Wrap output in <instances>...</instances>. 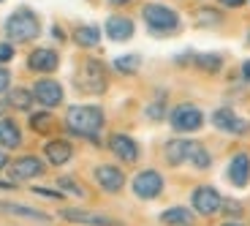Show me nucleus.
<instances>
[{
  "instance_id": "1",
  "label": "nucleus",
  "mask_w": 250,
  "mask_h": 226,
  "mask_svg": "<svg viewBox=\"0 0 250 226\" xmlns=\"http://www.w3.org/2000/svg\"><path fill=\"white\" fill-rule=\"evenodd\" d=\"M3 33H6L8 41L14 44H27V41H36L41 36V19L33 11L30 6H19L17 11H11L3 22Z\"/></svg>"
},
{
  "instance_id": "2",
  "label": "nucleus",
  "mask_w": 250,
  "mask_h": 226,
  "mask_svg": "<svg viewBox=\"0 0 250 226\" xmlns=\"http://www.w3.org/2000/svg\"><path fill=\"white\" fill-rule=\"evenodd\" d=\"M65 126L76 136L95 139L104 128V109L101 107H71L65 112Z\"/></svg>"
},
{
  "instance_id": "3",
  "label": "nucleus",
  "mask_w": 250,
  "mask_h": 226,
  "mask_svg": "<svg viewBox=\"0 0 250 226\" xmlns=\"http://www.w3.org/2000/svg\"><path fill=\"white\" fill-rule=\"evenodd\" d=\"M142 19L152 36H171L180 30V14L163 3H147L142 8Z\"/></svg>"
},
{
  "instance_id": "4",
  "label": "nucleus",
  "mask_w": 250,
  "mask_h": 226,
  "mask_svg": "<svg viewBox=\"0 0 250 226\" xmlns=\"http://www.w3.org/2000/svg\"><path fill=\"white\" fill-rule=\"evenodd\" d=\"M74 82L76 88L82 90V93H104L109 85V76H106V68H104V63L101 60H84V63L76 68L74 74Z\"/></svg>"
},
{
  "instance_id": "5",
  "label": "nucleus",
  "mask_w": 250,
  "mask_h": 226,
  "mask_svg": "<svg viewBox=\"0 0 250 226\" xmlns=\"http://www.w3.org/2000/svg\"><path fill=\"white\" fill-rule=\"evenodd\" d=\"M169 123L177 134H193L204 126V114H201V109L193 107V104H180V107L171 109Z\"/></svg>"
},
{
  "instance_id": "6",
  "label": "nucleus",
  "mask_w": 250,
  "mask_h": 226,
  "mask_svg": "<svg viewBox=\"0 0 250 226\" xmlns=\"http://www.w3.org/2000/svg\"><path fill=\"white\" fill-rule=\"evenodd\" d=\"M163 191V177L155 169H144L133 177V194L139 199H158Z\"/></svg>"
},
{
  "instance_id": "7",
  "label": "nucleus",
  "mask_w": 250,
  "mask_h": 226,
  "mask_svg": "<svg viewBox=\"0 0 250 226\" xmlns=\"http://www.w3.org/2000/svg\"><path fill=\"white\" fill-rule=\"evenodd\" d=\"M33 98L44 109H55L62 104V85L55 79H38L33 85Z\"/></svg>"
},
{
  "instance_id": "8",
  "label": "nucleus",
  "mask_w": 250,
  "mask_h": 226,
  "mask_svg": "<svg viewBox=\"0 0 250 226\" xmlns=\"http://www.w3.org/2000/svg\"><path fill=\"white\" fill-rule=\"evenodd\" d=\"M212 126L218 128V131H223V134H237V136H239V134H248V131H250V123H248V120L237 117V112H234V109H229V107L215 109Z\"/></svg>"
},
{
  "instance_id": "9",
  "label": "nucleus",
  "mask_w": 250,
  "mask_h": 226,
  "mask_svg": "<svg viewBox=\"0 0 250 226\" xmlns=\"http://www.w3.org/2000/svg\"><path fill=\"white\" fill-rule=\"evenodd\" d=\"M190 202H193V210L199 215H215L220 210V204H223L220 194L212 185H199V188L193 191V196H190Z\"/></svg>"
},
{
  "instance_id": "10",
  "label": "nucleus",
  "mask_w": 250,
  "mask_h": 226,
  "mask_svg": "<svg viewBox=\"0 0 250 226\" xmlns=\"http://www.w3.org/2000/svg\"><path fill=\"white\" fill-rule=\"evenodd\" d=\"M11 180L14 182H25V180H36V177L44 175V161L36 156H22L11 163Z\"/></svg>"
},
{
  "instance_id": "11",
  "label": "nucleus",
  "mask_w": 250,
  "mask_h": 226,
  "mask_svg": "<svg viewBox=\"0 0 250 226\" xmlns=\"http://www.w3.org/2000/svg\"><path fill=\"white\" fill-rule=\"evenodd\" d=\"M57 66H60V55L49 46H38L27 55V68L36 74H52V71H57Z\"/></svg>"
},
{
  "instance_id": "12",
  "label": "nucleus",
  "mask_w": 250,
  "mask_h": 226,
  "mask_svg": "<svg viewBox=\"0 0 250 226\" xmlns=\"http://www.w3.org/2000/svg\"><path fill=\"white\" fill-rule=\"evenodd\" d=\"M133 30H136L133 19H131V17H123V14H114V17H109L106 25H104L106 38H109V41H117V44H123V41H131V38H133Z\"/></svg>"
},
{
  "instance_id": "13",
  "label": "nucleus",
  "mask_w": 250,
  "mask_h": 226,
  "mask_svg": "<svg viewBox=\"0 0 250 226\" xmlns=\"http://www.w3.org/2000/svg\"><path fill=\"white\" fill-rule=\"evenodd\" d=\"M93 177H95V182H98L101 188L109 191V194H117V191H123V185H125V175L117 169V166H112V163L95 166Z\"/></svg>"
},
{
  "instance_id": "14",
  "label": "nucleus",
  "mask_w": 250,
  "mask_h": 226,
  "mask_svg": "<svg viewBox=\"0 0 250 226\" xmlns=\"http://www.w3.org/2000/svg\"><path fill=\"white\" fill-rule=\"evenodd\" d=\"M60 218L71 221V224H82V226H120V221L109 218V215H95V213H84V210H60Z\"/></svg>"
},
{
  "instance_id": "15",
  "label": "nucleus",
  "mask_w": 250,
  "mask_h": 226,
  "mask_svg": "<svg viewBox=\"0 0 250 226\" xmlns=\"http://www.w3.org/2000/svg\"><path fill=\"white\" fill-rule=\"evenodd\" d=\"M109 147H112V153L120 161H125V163L139 161V145L131 136H125V134H112V136H109Z\"/></svg>"
},
{
  "instance_id": "16",
  "label": "nucleus",
  "mask_w": 250,
  "mask_h": 226,
  "mask_svg": "<svg viewBox=\"0 0 250 226\" xmlns=\"http://www.w3.org/2000/svg\"><path fill=\"white\" fill-rule=\"evenodd\" d=\"M229 182H231L234 188H245L250 182V158L248 153H237V156L229 161Z\"/></svg>"
},
{
  "instance_id": "17",
  "label": "nucleus",
  "mask_w": 250,
  "mask_h": 226,
  "mask_svg": "<svg viewBox=\"0 0 250 226\" xmlns=\"http://www.w3.org/2000/svg\"><path fill=\"white\" fill-rule=\"evenodd\" d=\"M193 145L196 142H190V139H169L166 147H163V156H166V161H169L171 166H180V163L190 161Z\"/></svg>"
},
{
  "instance_id": "18",
  "label": "nucleus",
  "mask_w": 250,
  "mask_h": 226,
  "mask_svg": "<svg viewBox=\"0 0 250 226\" xmlns=\"http://www.w3.org/2000/svg\"><path fill=\"white\" fill-rule=\"evenodd\" d=\"M44 156L52 166H62V163H68L71 156H74V147L65 142V139H52L44 145Z\"/></svg>"
},
{
  "instance_id": "19",
  "label": "nucleus",
  "mask_w": 250,
  "mask_h": 226,
  "mask_svg": "<svg viewBox=\"0 0 250 226\" xmlns=\"http://www.w3.org/2000/svg\"><path fill=\"white\" fill-rule=\"evenodd\" d=\"M19 145H22V131H19V126L8 117H0V147L14 150Z\"/></svg>"
},
{
  "instance_id": "20",
  "label": "nucleus",
  "mask_w": 250,
  "mask_h": 226,
  "mask_svg": "<svg viewBox=\"0 0 250 226\" xmlns=\"http://www.w3.org/2000/svg\"><path fill=\"white\" fill-rule=\"evenodd\" d=\"M71 38H74L76 46H82V49H90V46H98L101 30H98L95 25H76L74 33H71Z\"/></svg>"
},
{
  "instance_id": "21",
  "label": "nucleus",
  "mask_w": 250,
  "mask_h": 226,
  "mask_svg": "<svg viewBox=\"0 0 250 226\" xmlns=\"http://www.w3.org/2000/svg\"><path fill=\"white\" fill-rule=\"evenodd\" d=\"M161 224H166V226H193L196 215L188 207H169V210L161 213Z\"/></svg>"
},
{
  "instance_id": "22",
  "label": "nucleus",
  "mask_w": 250,
  "mask_h": 226,
  "mask_svg": "<svg viewBox=\"0 0 250 226\" xmlns=\"http://www.w3.org/2000/svg\"><path fill=\"white\" fill-rule=\"evenodd\" d=\"M0 213L6 215H19V218H30V221H38V224H46L49 215L41 213L36 207H25V204H8V202H0Z\"/></svg>"
},
{
  "instance_id": "23",
  "label": "nucleus",
  "mask_w": 250,
  "mask_h": 226,
  "mask_svg": "<svg viewBox=\"0 0 250 226\" xmlns=\"http://www.w3.org/2000/svg\"><path fill=\"white\" fill-rule=\"evenodd\" d=\"M8 107H14V109H22V112H27V109L33 107V93L30 90H25V88H11L8 90Z\"/></svg>"
},
{
  "instance_id": "24",
  "label": "nucleus",
  "mask_w": 250,
  "mask_h": 226,
  "mask_svg": "<svg viewBox=\"0 0 250 226\" xmlns=\"http://www.w3.org/2000/svg\"><path fill=\"white\" fill-rule=\"evenodd\" d=\"M193 17H196L199 25H207V27H218L220 22H223V14H220L218 8H212V6H199Z\"/></svg>"
},
{
  "instance_id": "25",
  "label": "nucleus",
  "mask_w": 250,
  "mask_h": 226,
  "mask_svg": "<svg viewBox=\"0 0 250 226\" xmlns=\"http://www.w3.org/2000/svg\"><path fill=\"white\" fill-rule=\"evenodd\" d=\"M112 66H114V71H117V74L131 76V74H136V71H139L142 60H139V55H120V57H114Z\"/></svg>"
},
{
  "instance_id": "26",
  "label": "nucleus",
  "mask_w": 250,
  "mask_h": 226,
  "mask_svg": "<svg viewBox=\"0 0 250 226\" xmlns=\"http://www.w3.org/2000/svg\"><path fill=\"white\" fill-rule=\"evenodd\" d=\"M193 63L199 66L201 71H209V74H215V71H220V66H223V57H220V55H196Z\"/></svg>"
},
{
  "instance_id": "27",
  "label": "nucleus",
  "mask_w": 250,
  "mask_h": 226,
  "mask_svg": "<svg viewBox=\"0 0 250 226\" xmlns=\"http://www.w3.org/2000/svg\"><path fill=\"white\" fill-rule=\"evenodd\" d=\"M188 163H193L196 169H209V163H212V156L207 153L204 145H193V153H190V161Z\"/></svg>"
},
{
  "instance_id": "28",
  "label": "nucleus",
  "mask_w": 250,
  "mask_h": 226,
  "mask_svg": "<svg viewBox=\"0 0 250 226\" xmlns=\"http://www.w3.org/2000/svg\"><path fill=\"white\" fill-rule=\"evenodd\" d=\"M30 128L38 134H46L52 128V112H38L30 117Z\"/></svg>"
},
{
  "instance_id": "29",
  "label": "nucleus",
  "mask_w": 250,
  "mask_h": 226,
  "mask_svg": "<svg viewBox=\"0 0 250 226\" xmlns=\"http://www.w3.org/2000/svg\"><path fill=\"white\" fill-rule=\"evenodd\" d=\"M57 185H60L65 194H71V196H79V199H82V196H87V194H84V188H82L76 180H71V177H60V180H57Z\"/></svg>"
},
{
  "instance_id": "30",
  "label": "nucleus",
  "mask_w": 250,
  "mask_h": 226,
  "mask_svg": "<svg viewBox=\"0 0 250 226\" xmlns=\"http://www.w3.org/2000/svg\"><path fill=\"white\" fill-rule=\"evenodd\" d=\"M11 60H14V46L8 44V41H3V44H0V66L11 63Z\"/></svg>"
},
{
  "instance_id": "31",
  "label": "nucleus",
  "mask_w": 250,
  "mask_h": 226,
  "mask_svg": "<svg viewBox=\"0 0 250 226\" xmlns=\"http://www.w3.org/2000/svg\"><path fill=\"white\" fill-rule=\"evenodd\" d=\"M220 207H223L226 215H231V218H239V215H242V207H239L237 202H223Z\"/></svg>"
},
{
  "instance_id": "32",
  "label": "nucleus",
  "mask_w": 250,
  "mask_h": 226,
  "mask_svg": "<svg viewBox=\"0 0 250 226\" xmlns=\"http://www.w3.org/2000/svg\"><path fill=\"white\" fill-rule=\"evenodd\" d=\"M163 104H150V107H147V117L150 120H163Z\"/></svg>"
},
{
  "instance_id": "33",
  "label": "nucleus",
  "mask_w": 250,
  "mask_h": 226,
  "mask_svg": "<svg viewBox=\"0 0 250 226\" xmlns=\"http://www.w3.org/2000/svg\"><path fill=\"white\" fill-rule=\"evenodd\" d=\"M8 85H11V74H8L6 66H0V93H6Z\"/></svg>"
},
{
  "instance_id": "34",
  "label": "nucleus",
  "mask_w": 250,
  "mask_h": 226,
  "mask_svg": "<svg viewBox=\"0 0 250 226\" xmlns=\"http://www.w3.org/2000/svg\"><path fill=\"white\" fill-rule=\"evenodd\" d=\"M38 196H44V199H62L60 191H52V188H33Z\"/></svg>"
},
{
  "instance_id": "35",
  "label": "nucleus",
  "mask_w": 250,
  "mask_h": 226,
  "mask_svg": "<svg viewBox=\"0 0 250 226\" xmlns=\"http://www.w3.org/2000/svg\"><path fill=\"white\" fill-rule=\"evenodd\" d=\"M248 0H220V6H226V8H242Z\"/></svg>"
},
{
  "instance_id": "36",
  "label": "nucleus",
  "mask_w": 250,
  "mask_h": 226,
  "mask_svg": "<svg viewBox=\"0 0 250 226\" xmlns=\"http://www.w3.org/2000/svg\"><path fill=\"white\" fill-rule=\"evenodd\" d=\"M14 188H17L14 180H0V191H14Z\"/></svg>"
},
{
  "instance_id": "37",
  "label": "nucleus",
  "mask_w": 250,
  "mask_h": 226,
  "mask_svg": "<svg viewBox=\"0 0 250 226\" xmlns=\"http://www.w3.org/2000/svg\"><path fill=\"white\" fill-rule=\"evenodd\" d=\"M8 166V153H6V147H0V169H6Z\"/></svg>"
},
{
  "instance_id": "38",
  "label": "nucleus",
  "mask_w": 250,
  "mask_h": 226,
  "mask_svg": "<svg viewBox=\"0 0 250 226\" xmlns=\"http://www.w3.org/2000/svg\"><path fill=\"white\" fill-rule=\"evenodd\" d=\"M242 79L250 82V60H245V63H242Z\"/></svg>"
},
{
  "instance_id": "39",
  "label": "nucleus",
  "mask_w": 250,
  "mask_h": 226,
  "mask_svg": "<svg viewBox=\"0 0 250 226\" xmlns=\"http://www.w3.org/2000/svg\"><path fill=\"white\" fill-rule=\"evenodd\" d=\"M52 36H55L57 41H65V33H62V30H60V27H57V25L52 27Z\"/></svg>"
},
{
  "instance_id": "40",
  "label": "nucleus",
  "mask_w": 250,
  "mask_h": 226,
  "mask_svg": "<svg viewBox=\"0 0 250 226\" xmlns=\"http://www.w3.org/2000/svg\"><path fill=\"white\" fill-rule=\"evenodd\" d=\"M109 6H128V3H131V0H106Z\"/></svg>"
},
{
  "instance_id": "41",
  "label": "nucleus",
  "mask_w": 250,
  "mask_h": 226,
  "mask_svg": "<svg viewBox=\"0 0 250 226\" xmlns=\"http://www.w3.org/2000/svg\"><path fill=\"white\" fill-rule=\"evenodd\" d=\"M6 107H8V98H3V93H0V114L6 112Z\"/></svg>"
},
{
  "instance_id": "42",
  "label": "nucleus",
  "mask_w": 250,
  "mask_h": 226,
  "mask_svg": "<svg viewBox=\"0 0 250 226\" xmlns=\"http://www.w3.org/2000/svg\"><path fill=\"white\" fill-rule=\"evenodd\" d=\"M223 226H239V224H223Z\"/></svg>"
},
{
  "instance_id": "43",
  "label": "nucleus",
  "mask_w": 250,
  "mask_h": 226,
  "mask_svg": "<svg viewBox=\"0 0 250 226\" xmlns=\"http://www.w3.org/2000/svg\"><path fill=\"white\" fill-rule=\"evenodd\" d=\"M248 44H250V30H248Z\"/></svg>"
},
{
  "instance_id": "44",
  "label": "nucleus",
  "mask_w": 250,
  "mask_h": 226,
  "mask_svg": "<svg viewBox=\"0 0 250 226\" xmlns=\"http://www.w3.org/2000/svg\"><path fill=\"white\" fill-rule=\"evenodd\" d=\"M0 3H3V0H0Z\"/></svg>"
}]
</instances>
